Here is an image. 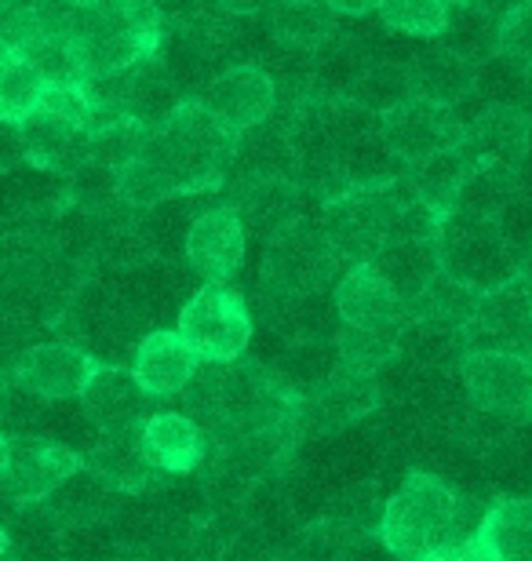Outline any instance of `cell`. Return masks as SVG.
Masks as SVG:
<instances>
[{"instance_id": "36", "label": "cell", "mask_w": 532, "mask_h": 561, "mask_svg": "<svg viewBox=\"0 0 532 561\" xmlns=\"http://www.w3.org/2000/svg\"><path fill=\"white\" fill-rule=\"evenodd\" d=\"M8 59H11V48L4 44V37H0V70H4V66H8Z\"/></svg>"}, {"instance_id": "34", "label": "cell", "mask_w": 532, "mask_h": 561, "mask_svg": "<svg viewBox=\"0 0 532 561\" xmlns=\"http://www.w3.org/2000/svg\"><path fill=\"white\" fill-rule=\"evenodd\" d=\"M8 459H11V437H8V431H0V474H4Z\"/></svg>"}, {"instance_id": "37", "label": "cell", "mask_w": 532, "mask_h": 561, "mask_svg": "<svg viewBox=\"0 0 532 561\" xmlns=\"http://www.w3.org/2000/svg\"><path fill=\"white\" fill-rule=\"evenodd\" d=\"M441 4H445V8H463L467 0H441Z\"/></svg>"}, {"instance_id": "39", "label": "cell", "mask_w": 532, "mask_h": 561, "mask_svg": "<svg viewBox=\"0 0 532 561\" xmlns=\"http://www.w3.org/2000/svg\"><path fill=\"white\" fill-rule=\"evenodd\" d=\"M0 561H15V558H11V554H8V558H0Z\"/></svg>"}, {"instance_id": "1", "label": "cell", "mask_w": 532, "mask_h": 561, "mask_svg": "<svg viewBox=\"0 0 532 561\" xmlns=\"http://www.w3.org/2000/svg\"><path fill=\"white\" fill-rule=\"evenodd\" d=\"M241 150V136L215 121L197 99H183L146 131L139 153L117 172V194L132 208L219 190Z\"/></svg>"}, {"instance_id": "14", "label": "cell", "mask_w": 532, "mask_h": 561, "mask_svg": "<svg viewBox=\"0 0 532 561\" xmlns=\"http://www.w3.org/2000/svg\"><path fill=\"white\" fill-rule=\"evenodd\" d=\"M22 157L52 175H77L92 164V128L59 117L52 110H37L19 128Z\"/></svg>"}, {"instance_id": "33", "label": "cell", "mask_w": 532, "mask_h": 561, "mask_svg": "<svg viewBox=\"0 0 532 561\" xmlns=\"http://www.w3.org/2000/svg\"><path fill=\"white\" fill-rule=\"evenodd\" d=\"M219 4V11H226V15H256V11L263 8H274V0H215Z\"/></svg>"}, {"instance_id": "13", "label": "cell", "mask_w": 532, "mask_h": 561, "mask_svg": "<svg viewBox=\"0 0 532 561\" xmlns=\"http://www.w3.org/2000/svg\"><path fill=\"white\" fill-rule=\"evenodd\" d=\"M150 394L139 387V379L132 376V368L124 365H99L92 383L81 394V412L92 423L95 434H124L139 431L143 420L150 416Z\"/></svg>"}, {"instance_id": "35", "label": "cell", "mask_w": 532, "mask_h": 561, "mask_svg": "<svg viewBox=\"0 0 532 561\" xmlns=\"http://www.w3.org/2000/svg\"><path fill=\"white\" fill-rule=\"evenodd\" d=\"M8 554H11V529L0 522V558H8Z\"/></svg>"}, {"instance_id": "18", "label": "cell", "mask_w": 532, "mask_h": 561, "mask_svg": "<svg viewBox=\"0 0 532 561\" xmlns=\"http://www.w3.org/2000/svg\"><path fill=\"white\" fill-rule=\"evenodd\" d=\"M529 142H532V121L525 110H518L511 103L485 106L478 121L467 128V150L474 161L507 164L514 172L525 161Z\"/></svg>"}, {"instance_id": "32", "label": "cell", "mask_w": 532, "mask_h": 561, "mask_svg": "<svg viewBox=\"0 0 532 561\" xmlns=\"http://www.w3.org/2000/svg\"><path fill=\"white\" fill-rule=\"evenodd\" d=\"M22 153V142H19V128H11L0 121V168L11 164L15 157Z\"/></svg>"}, {"instance_id": "28", "label": "cell", "mask_w": 532, "mask_h": 561, "mask_svg": "<svg viewBox=\"0 0 532 561\" xmlns=\"http://www.w3.org/2000/svg\"><path fill=\"white\" fill-rule=\"evenodd\" d=\"M496 51H500L507 62L522 66V70L532 73V0H525L522 8L511 11V15L500 22Z\"/></svg>"}, {"instance_id": "30", "label": "cell", "mask_w": 532, "mask_h": 561, "mask_svg": "<svg viewBox=\"0 0 532 561\" xmlns=\"http://www.w3.org/2000/svg\"><path fill=\"white\" fill-rule=\"evenodd\" d=\"M423 561H485V554L474 547V540L467 543H445V547H438L434 554H427Z\"/></svg>"}, {"instance_id": "29", "label": "cell", "mask_w": 532, "mask_h": 561, "mask_svg": "<svg viewBox=\"0 0 532 561\" xmlns=\"http://www.w3.org/2000/svg\"><path fill=\"white\" fill-rule=\"evenodd\" d=\"M525 0H467L463 8H471V11H478V15H485V19H496V22H503L511 11H518L522 8Z\"/></svg>"}, {"instance_id": "8", "label": "cell", "mask_w": 532, "mask_h": 561, "mask_svg": "<svg viewBox=\"0 0 532 561\" xmlns=\"http://www.w3.org/2000/svg\"><path fill=\"white\" fill-rule=\"evenodd\" d=\"M99 373V362L84 346L70 340H52V343H33L22 351V357L11 368L15 383L33 394L44 405H70L81 401L84 387L92 383Z\"/></svg>"}, {"instance_id": "5", "label": "cell", "mask_w": 532, "mask_h": 561, "mask_svg": "<svg viewBox=\"0 0 532 561\" xmlns=\"http://www.w3.org/2000/svg\"><path fill=\"white\" fill-rule=\"evenodd\" d=\"M176 332L201 362H237L252 343V310L230 285H201L179 310Z\"/></svg>"}, {"instance_id": "10", "label": "cell", "mask_w": 532, "mask_h": 561, "mask_svg": "<svg viewBox=\"0 0 532 561\" xmlns=\"http://www.w3.org/2000/svg\"><path fill=\"white\" fill-rule=\"evenodd\" d=\"M380 142L409 168L416 161H423V157L463 146L467 142V128L452 117V110L423 103V99H409V103H401L398 110L383 114Z\"/></svg>"}, {"instance_id": "27", "label": "cell", "mask_w": 532, "mask_h": 561, "mask_svg": "<svg viewBox=\"0 0 532 561\" xmlns=\"http://www.w3.org/2000/svg\"><path fill=\"white\" fill-rule=\"evenodd\" d=\"M449 11L441 0H380L376 15L383 19V26H390L394 33L405 37H423L434 41L449 26Z\"/></svg>"}, {"instance_id": "22", "label": "cell", "mask_w": 532, "mask_h": 561, "mask_svg": "<svg viewBox=\"0 0 532 561\" xmlns=\"http://www.w3.org/2000/svg\"><path fill=\"white\" fill-rule=\"evenodd\" d=\"M485 561H532V496L496 500L474 533Z\"/></svg>"}, {"instance_id": "31", "label": "cell", "mask_w": 532, "mask_h": 561, "mask_svg": "<svg viewBox=\"0 0 532 561\" xmlns=\"http://www.w3.org/2000/svg\"><path fill=\"white\" fill-rule=\"evenodd\" d=\"M332 8V15H350V19H365L376 11L380 0H325Z\"/></svg>"}, {"instance_id": "17", "label": "cell", "mask_w": 532, "mask_h": 561, "mask_svg": "<svg viewBox=\"0 0 532 561\" xmlns=\"http://www.w3.org/2000/svg\"><path fill=\"white\" fill-rule=\"evenodd\" d=\"M84 467L103 478L113 492H121V496H143V492H154L157 481L165 478V474H157L154 463L146 459L139 431L99 434L95 442L84 448Z\"/></svg>"}, {"instance_id": "21", "label": "cell", "mask_w": 532, "mask_h": 561, "mask_svg": "<svg viewBox=\"0 0 532 561\" xmlns=\"http://www.w3.org/2000/svg\"><path fill=\"white\" fill-rule=\"evenodd\" d=\"M471 168H474V157L467 150V142H463L456 150H441L434 157H423V161L409 164L405 168V183H409V190L423 208L445 219L449 211H456L460 190L467 183Z\"/></svg>"}, {"instance_id": "25", "label": "cell", "mask_w": 532, "mask_h": 561, "mask_svg": "<svg viewBox=\"0 0 532 561\" xmlns=\"http://www.w3.org/2000/svg\"><path fill=\"white\" fill-rule=\"evenodd\" d=\"M416 99L412 92V70L398 62H383V66H369L365 73L358 77V84L350 88V103L361 106L365 114H390L401 103Z\"/></svg>"}, {"instance_id": "6", "label": "cell", "mask_w": 532, "mask_h": 561, "mask_svg": "<svg viewBox=\"0 0 532 561\" xmlns=\"http://www.w3.org/2000/svg\"><path fill=\"white\" fill-rule=\"evenodd\" d=\"M460 387L474 412L532 420V362L522 351H467L460 362Z\"/></svg>"}, {"instance_id": "16", "label": "cell", "mask_w": 532, "mask_h": 561, "mask_svg": "<svg viewBox=\"0 0 532 561\" xmlns=\"http://www.w3.org/2000/svg\"><path fill=\"white\" fill-rule=\"evenodd\" d=\"M197 368L201 357L176 329H150L132 354V376L150 398H179Z\"/></svg>"}, {"instance_id": "9", "label": "cell", "mask_w": 532, "mask_h": 561, "mask_svg": "<svg viewBox=\"0 0 532 561\" xmlns=\"http://www.w3.org/2000/svg\"><path fill=\"white\" fill-rule=\"evenodd\" d=\"M248 249V230L234 205H215L197 211L194 222L186 227L183 255L205 285H230L241 274Z\"/></svg>"}, {"instance_id": "23", "label": "cell", "mask_w": 532, "mask_h": 561, "mask_svg": "<svg viewBox=\"0 0 532 561\" xmlns=\"http://www.w3.org/2000/svg\"><path fill=\"white\" fill-rule=\"evenodd\" d=\"M409 70H412L416 99L434 103V106H445V110L456 106L460 99H467L474 81H478V62L463 59V55L445 48V44L423 51L420 59L409 66Z\"/></svg>"}, {"instance_id": "24", "label": "cell", "mask_w": 532, "mask_h": 561, "mask_svg": "<svg viewBox=\"0 0 532 561\" xmlns=\"http://www.w3.org/2000/svg\"><path fill=\"white\" fill-rule=\"evenodd\" d=\"M270 37L285 51L314 55L332 44L336 15L325 0H274V8H270Z\"/></svg>"}, {"instance_id": "4", "label": "cell", "mask_w": 532, "mask_h": 561, "mask_svg": "<svg viewBox=\"0 0 532 561\" xmlns=\"http://www.w3.org/2000/svg\"><path fill=\"white\" fill-rule=\"evenodd\" d=\"M339 252L332 249L321 222L292 219L263 249V288L270 299L321 296L339 274Z\"/></svg>"}, {"instance_id": "7", "label": "cell", "mask_w": 532, "mask_h": 561, "mask_svg": "<svg viewBox=\"0 0 532 561\" xmlns=\"http://www.w3.org/2000/svg\"><path fill=\"white\" fill-rule=\"evenodd\" d=\"M81 467V448L44 434H15L11 437V459L0 474V496L15 507H37V503H48Z\"/></svg>"}, {"instance_id": "3", "label": "cell", "mask_w": 532, "mask_h": 561, "mask_svg": "<svg viewBox=\"0 0 532 561\" xmlns=\"http://www.w3.org/2000/svg\"><path fill=\"white\" fill-rule=\"evenodd\" d=\"M441 274L467 285L474 291H493L522 277L525 252L507 238L500 219L449 211L438 230Z\"/></svg>"}, {"instance_id": "2", "label": "cell", "mask_w": 532, "mask_h": 561, "mask_svg": "<svg viewBox=\"0 0 532 561\" xmlns=\"http://www.w3.org/2000/svg\"><path fill=\"white\" fill-rule=\"evenodd\" d=\"M478 522H467V503L434 470H409L387 496L376 540L394 561H423L445 543H467Z\"/></svg>"}, {"instance_id": "12", "label": "cell", "mask_w": 532, "mask_h": 561, "mask_svg": "<svg viewBox=\"0 0 532 561\" xmlns=\"http://www.w3.org/2000/svg\"><path fill=\"white\" fill-rule=\"evenodd\" d=\"M146 459L165 478H190L208 463V431L186 412H150L139 426Z\"/></svg>"}, {"instance_id": "19", "label": "cell", "mask_w": 532, "mask_h": 561, "mask_svg": "<svg viewBox=\"0 0 532 561\" xmlns=\"http://www.w3.org/2000/svg\"><path fill=\"white\" fill-rule=\"evenodd\" d=\"M296 201H299V186L292 175L252 172L237 186L234 208H237V216H241L245 230H259V233H267V238H274L281 227L299 219Z\"/></svg>"}, {"instance_id": "11", "label": "cell", "mask_w": 532, "mask_h": 561, "mask_svg": "<svg viewBox=\"0 0 532 561\" xmlns=\"http://www.w3.org/2000/svg\"><path fill=\"white\" fill-rule=\"evenodd\" d=\"M197 103L208 110L215 121H223L226 128L237 136H248L259 125H267V117L278 106V84L263 66L241 62L212 77L205 92L197 95Z\"/></svg>"}, {"instance_id": "26", "label": "cell", "mask_w": 532, "mask_h": 561, "mask_svg": "<svg viewBox=\"0 0 532 561\" xmlns=\"http://www.w3.org/2000/svg\"><path fill=\"white\" fill-rule=\"evenodd\" d=\"M44 103V77L33 62L11 55L8 66L0 70V121L11 128H22L37 114Z\"/></svg>"}, {"instance_id": "38", "label": "cell", "mask_w": 532, "mask_h": 561, "mask_svg": "<svg viewBox=\"0 0 532 561\" xmlns=\"http://www.w3.org/2000/svg\"><path fill=\"white\" fill-rule=\"evenodd\" d=\"M8 4H15V0H0V8H8Z\"/></svg>"}, {"instance_id": "20", "label": "cell", "mask_w": 532, "mask_h": 561, "mask_svg": "<svg viewBox=\"0 0 532 561\" xmlns=\"http://www.w3.org/2000/svg\"><path fill=\"white\" fill-rule=\"evenodd\" d=\"M376 271L390 280V288L405 299V307L441 274L438 238H420V233H398L383 241V249L369 260Z\"/></svg>"}, {"instance_id": "15", "label": "cell", "mask_w": 532, "mask_h": 561, "mask_svg": "<svg viewBox=\"0 0 532 561\" xmlns=\"http://www.w3.org/2000/svg\"><path fill=\"white\" fill-rule=\"evenodd\" d=\"M332 307L339 324L347 329H398L405 324V299L372 263H354L339 277Z\"/></svg>"}]
</instances>
